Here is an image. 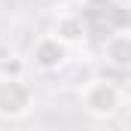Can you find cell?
<instances>
[{"mask_svg": "<svg viewBox=\"0 0 131 131\" xmlns=\"http://www.w3.org/2000/svg\"><path fill=\"white\" fill-rule=\"evenodd\" d=\"M34 104H37V95L25 76H3L0 73V119L18 122L34 110Z\"/></svg>", "mask_w": 131, "mask_h": 131, "instance_id": "cell-1", "label": "cell"}, {"mask_svg": "<svg viewBox=\"0 0 131 131\" xmlns=\"http://www.w3.org/2000/svg\"><path fill=\"white\" fill-rule=\"evenodd\" d=\"M79 101H82V110H85L89 116H95V119H110V116H116L119 107H122V89H119L116 82L104 79V76H95V79H89V82L82 85Z\"/></svg>", "mask_w": 131, "mask_h": 131, "instance_id": "cell-2", "label": "cell"}, {"mask_svg": "<svg viewBox=\"0 0 131 131\" xmlns=\"http://www.w3.org/2000/svg\"><path fill=\"white\" fill-rule=\"evenodd\" d=\"M67 61H70V46H67L61 37L46 34V37L34 40V46H31V64L37 67V70L55 73V70H61Z\"/></svg>", "mask_w": 131, "mask_h": 131, "instance_id": "cell-3", "label": "cell"}, {"mask_svg": "<svg viewBox=\"0 0 131 131\" xmlns=\"http://www.w3.org/2000/svg\"><path fill=\"white\" fill-rule=\"evenodd\" d=\"M104 61L119 70L131 67V31H110L104 40Z\"/></svg>", "mask_w": 131, "mask_h": 131, "instance_id": "cell-4", "label": "cell"}, {"mask_svg": "<svg viewBox=\"0 0 131 131\" xmlns=\"http://www.w3.org/2000/svg\"><path fill=\"white\" fill-rule=\"evenodd\" d=\"M55 37H61L67 46H76V43H82V37H85V25H82V18L79 15H58V21H55Z\"/></svg>", "mask_w": 131, "mask_h": 131, "instance_id": "cell-5", "label": "cell"}, {"mask_svg": "<svg viewBox=\"0 0 131 131\" xmlns=\"http://www.w3.org/2000/svg\"><path fill=\"white\" fill-rule=\"evenodd\" d=\"M104 18H107V28L110 31H131V6L110 3L104 9Z\"/></svg>", "mask_w": 131, "mask_h": 131, "instance_id": "cell-6", "label": "cell"}, {"mask_svg": "<svg viewBox=\"0 0 131 131\" xmlns=\"http://www.w3.org/2000/svg\"><path fill=\"white\" fill-rule=\"evenodd\" d=\"M0 73H3V76H25V61L12 55V58H6V61L0 64Z\"/></svg>", "mask_w": 131, "mask_h": 131, "instance_id": "cell-7", "label": "cell"}, {"mask_svg": "<svg viewBox=\"0 0 131 131\" xmlns=\"http://www.w3.org/2000/svg\"><path fill=\"white\" fill-rule=\"evenodd\" d=\"M79 3H82L85 9H98V12H104V9H107L110 3H116V0H79Z\"/></svg>", "mask_w": 131, "mask_h": 131, "instance_id": "cell-8", "label": "cell"}]
</instances>
